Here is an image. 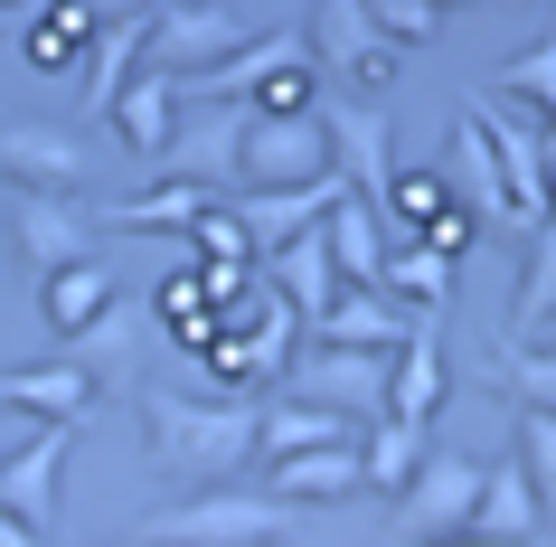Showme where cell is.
<instances>
[{"mask_svg": "<svg viewBox=\"0 0 556 547\" xmlns=\"http://www.w3.org/2000/svg\"><path fill=\"white\" fill-rule=\"evenodd\" d=\"M142 425H151V462L179 472V482H227L236 462L264 453V406L245 397H179V387H151L142 397Z\"/></svg>", "mask_w": 556, "mask_h": 547, "instance_id": "cell-1", "label": "cell"}, {"mask_svg": "<svg viewBox=\"0 0 556 547\" xmlns=\"http://www.w3.org/2000/svg\"><path fill=\"white\" fill-rule=\"evenodd\" d=\"M283 529H293V500H274V490H199V500L151 510L161 547H274Z\"/></svg>", "mask_w": 556, "mask_h": 547, "instance_id": "cell-2", "label": "cell"}, {"mask_svg": "<svg viewBox=\"0 0 556 547\" xmlns=\"http://www.w3.org/2000/svg\"><path fill=\"white\" fill-rule=\"evenodd\" d=\"M330 171H340L330 114H255V123H245L236 189H302V179H330Z\"/></svg>", "mask_w": 556, "mask_h": 547, "instance_id": "cell-3", "label": "cell"}, {"mask_svg": "<svg viewBox=\"0 0 556 547\" xmlns=\"http://www.w3.org/2000/svg\"><path fill=\"white\" fill-rule=\"evenodd\" d=\"M312 58H321V76H350L358 95H387V76H396V38L378 29L368 0H321V10H312Z\"/></svg>", "mask_w": 556, "mask_h": 547, "instance_id": "cell-4", "label": "cell"}, {"mask_svg": "<svg viewBox=\"0 0 556 547\" xmlns=\"http://www.w3.org/2000/svg\"><path fill=\"white\" fill-rule=\"evenodd\" d=\"M387 369H396V349H330V340H312L293 359V397L340 406V415H358V425H378L387 415Z\"/></svg>", "mask_w": 556, "mask_h": 547, "instance_id": "cell-5", "label": "cell"}, {"mask_svg": "<svg viewBox=\"0 0 556 547\" xmlns=\"http://www.w3.org/2000/svg\"><path fill=\"white\" fill-rule=\"evenodd\" d=\"M245 123H255V104H227V95H189V114H179V142H170V161H161V171L227 189L236 161H245Z\"/></svg>", "mask_w": 556, "mask_h": 547, "instance_id": "cell-6", "label": "cell"}, {"mask_svg": "<svg viewBox=\"0 0 556 547\" xmlns=\"http://www.w3.org/2000/svg\"><path fill=\"white\" fill-rule=\"evenodd\" d=\"M481 482H491V462H471V453H425V472L406 482V529L415 538H463L471 519H481Z\"/></svg>", "mask_w": 556, "mask_h": 547, "instance_id": "cell-7", "label": "cell"}, {"mask_svg": "<svg viewBox=\"0 0 556 547\" xmlns=\"http://www.w3.org/2000/svg\"><path fill=\"white\" fill-rule=\"evenodd\" d=\"M66 453H76V425H38L0 453V510H20L29 529H58V490H66Z\"/></svg>", "mask_w": 556, "mask_h": 547, "instance_id": "cell-8", "label": "cell"}, {"mask_svg": "<svg viewBox=\"0 0 556 547\" xmlns=\"http://www.w3.org/2000/svg\"><path fill=\"white\" fill-rule=\"evenodd\" d=\"M179 114H189V86H179V66H142L104 123L123 133V151H132L142 171H161V161H170V142H179Z\"/></svg>", "mask_w": 556, "mask_h": 547, "instance_id": "cell-9", "label": "cell"}, {"mask_svg": "<svg viewBox=\"0 0 556 547\" xmlns=\"http://www.w3.org/2000/svg\"><path fill=\"white\" fill-rule=\"evenodd\" d=\"M0 179L10 189H38V199H86L94 161L66 133H48V123H0Z\"/></svg>", "mask_w": 556, "mask_h": 547, "instance_id": "cell-10", "label": "cell"}, {"mask_svg": "<svg viewBox=\"0 0 556 547\" xmlns=\"http://www.w3.org/2000/svg\"><path fill=\"white\" fill-rule=\"evenodd\" d=\"M104 397V377L86 359H48V369H10L0 377V415H29V425H86V406Z\"/></svg>", "mask_w": 556, "mask_h": 547, "instance_id": "cell-11", "label": "cell"}, {"mask_svg": "<svg viewBox=\"0 0 556 547\" xmlns=\"http://www.w3.org/2000/svg\"><path fill=\"white\" fill-rule=\"evenodd\" d=\"M302 331L330 340V349H406L415 340V312L387 284H340V302H330L321 321H302Z\"/></svg>", "mask_w": 556, "mask_h": 547, "instance_id": "cell-12", "label": "cell"}, {"mask_svg": "<svg viewBox=\"0 0 556 547\" xmlns=\"http://www.w3.org/2000/svg\"><path fill=\"white\" fill-rule=\"evenodd\" d=\"M358 444H368V434H358ZM358 444H321V453H274L264 490H274V500H293V510H330V500L368 490V453H358Z\"/></svg>", "mask_w": 556, "mask_h": 547, "instance_id": "cell-13", "label": "cell"}, {"mask_svg": "<svg viewBox=\"0 0 556 547\" xmlns=\"http://www.w3.org/2000/svg\"><path fill=\"white\" fill-rule=\"evenodd\" d=\"M350 199V171H330V179H302V189H245L236 199V217L255 227V246L274 256V246H293V236H312L330 217V208Z\"/></svg>", "mask_w": 556, "mask_h": 547, "instance_id": "cell-14", "label": "cell"}, {"mask_svg": "<svg viewBox=\"0 0 556 547\" xmlns=\"http://www.w3.org/2000/svg\"><path fill=\"white\" fill-rule=\"evenodd\" d=\"M151 48H161L151 66H179V76H199V66L236 58V48H245V29H236L217 0H170V10L151 20Z\"/></svg>", "mask_w": 556, "mask_h": 547, "instance_id": "cell-15", "label": "cell"}, {"mask_svg": "<svg viewBox=\"0 0 556 547\" xmlns=\"http://www.w3.org/2000/svg\"><path fill=\"white\" fill-rule=\"evenodd\" d=\"M114 312H123V293H114V264H104V256L38 274V321H48L58 340H86L94 321H114Z\"/></svg>", "mask_w": 556, "mask_h": 547, "instance_id": "cell-16", "label": "cell"}, {"mask_svg": "<svg viewBox=\"0 0 556 547\" xmlns=\"http://www.w3.org/2000/svg\"><path fill=\"white\" fill-rule=\"evenodd\" d=\"M330 151H340V171L387 208V179H396V151H387V104L378 95H358V104H330Z\"/></svg>", "mask_w": 556, "mask_h": 547, "instance_id": "cell-17", "label": "cell"}, {"mask_svg": "<svg viewBox=\"0 0 556 547\" xmlns=\"http://www.w3.org/2000/svg\"><path fill=\"white\" fill-rule=\"evenodd\" d=\"M20 256L38 264V274H58V264H86L94 256V227H86V208L76 199H38V189H20Z\"/></svg>", "mask_w": 556, "mask_h": 547, "instance_id": "cell-18", "label": "cell"}, {"mask_svg": "<svg viewBox=\"0 0 556 547\" xmlns=\"http://www.w3.org/2000/svg\"><path fill=\"white\" fill-rule=\"evenodd\" d=\"M330 256H340V274H350V284H387V256H396V217H387L368 189H350V199L330 208Z\"/></svg>", "mask_w": 556, "mask_h": 547, "instance_id": "cell-19", "label": "cell"}, {"mask_svg": "<svg viewBox=\"0 0 556 547\" xmlns=\"http://www.w3.org/2000/svg\"><path fill=\"white\" fill-rule=\"evenodd\" d=\"M340 284H350V274H340V256H330V217L312 236H293V246H274V293H283L302 321H321L330 302H340Z\"/></svg>", "mask_w": 556, "mask_h": 547, "instance_id": "cell-20", "label": "cell"}, {"mask_svg": "<svg viewBox=\"0 0 556 547\" xmlns=\"http://www.w3.org/2000/svg\"><path fill=\"white\" fill-rule=\"evenodd\" d=\"M538 519H547V490H538V472H528L519 453H500L491 462V482H481V538H519V547H538Z\"/></svg>", "mask_w": 556, "mask_h": 547, "instance_id": "cell-21", "label": "cell"}, {"mask_svg": "<svg viewBox=\"0 0 556 547\" xmlns=\"http://www.w3.org/2000/svg\"><path fill=\"white\" fill-rule=\"evenodd\" d=\"M207 208H217V189H207V179H179V171H161L142 189V199H123L114 217H104V227H123V236H189L207 217Z\"/></svg>", "mask_w": 556, "mask_h": 547, "instance_id": "cell-22", "label": "cell"}, {"mask_svg": "<svg viewBox=\"0 0 556 547\" xmlns=\"http://www.w3.org/2000/svg\"><path fill=\"white\" fill-rule=\"evenodd\" d=\"M443 340H434V312L415 321V340L396 349V369H387V415H406V425H425V415H434L443 406Z\"/></svg>", "mask_w": 556, "mask_h": 547, "instance_id": "cell-23", "label": "cell"}, {"mask_svg": "<svg viewBox=\"0 0 556 547\" xmlns=\"http://www.w3.org/2000/svg\"><path fill=\"white\" fill-rule=\"evenodd\" d=\"M358 415H340V406H312V397H274L264 406V462L274 453H321V444H358Z\"/></svg>", "mask_w": 556, "mask_h": 547, "instance_id": "cell-24", "label": "cell"}, {"mask_svg": "<svg viewBox=\"0 0 556 547\" xmlns=\"http://www.w3.org/2000/svg\"><path fill=\"white\" fill-rule=\"evenodd\" d=\"M151 20H161V10H142V20H114V29L94 38V58H86V104H94V114H114V104H123V86L142 76Z\"/></svg>", "mask_w": 556, "mask_h": 547, "instance_id": "cell-25", "label": "cell"}, {"mask_svg": "<svg viewBox=\"0 0 556 547\" xmlns=\"http://www.w3.org/2000/svg\"><path fill=\"white\" fill-rule=\"evenodd\" d=\"M453 274H463V264H453V256H434L425 236H406V246L387 256V293H396V302H406L415 321H425V312H443V302H453Z\"/></svg>", "mask_w": 556, "mask_h": 547, "instance_id": "cell-26", "label": "cell"}, {"mask_svg": "<svg viewBox=\"0 0 556 547\" xmlns=\"http://www.w3.org/2000/svg\"><path fill=\"white\" fill-rule=\"evenodd\" d=\"M358 453H368V490H387V500H406V482L425 472V453H434V444H425V425H406V415H378Z\"/></svg>", "mask_w": 556, "mask_h": 547, "instance_id": "cell-27", "label": "cell"}, {"mask_svg": "<svg viewBox=\"0 0 556 547\" xmlns=\"http://www.w3.org/2000/svg\"><path fill=\"white\" fill-rule=\"evenodd\" d=\"M556 321V217L528 236V274H519V312H509V340H538Z\"/></svg>", "mask_w": 556, "mask_h": 547, "instance_id": "cell-28", "label": "cell"}, {"mask_svg": "<svg viewBox=\"0 0 556 547\" xmlns=\"http://www.w3.org/2000/svg\"><path fill=\"white\" fill-rule=\"evenodd\" d=\"M161 321H170V340L179 349H207V340H227V312L207 302V284H199V264L189 274H170L161 284Z\"/></svg>", "mask_w": 556, "mask_h": 547, "instance_id": "cell-29", "label": "cell"}, {"mask_svg": "<svg viewBox=\"0 0 556 547\" xmlns=\"http://www.w3.org/2000/svg\"><path fill=\"white\" fill-rule=\"evenodd\" d=\"M491 369H500V387L519 406H547L556 415V349L547 340H491Z\"/></svg>", "mask_w": 556, "mask_h": 547, "instance_id": "cell-30", "label": "cell"}, {"mask_svg": "<svg viewBox=\"0 0 556 547\" xmlns=\"http://www.w3.org/2000/svg\"><path fill=\"white\" fill-rule=\"evenodd\" d=\"M86 38H104V10H94V0H58V10L29 29V66H66Z\"/></svg>", "mask_w": 556, "mask_h": 547, "instance_id": "cell-31", "label": "cell"}, {"mask_svg": "<svg viewBox=\"0 0 556 547\" xmlns=\"http://www.w3.org/2000/svg\"><path fill=\"white\" fill-rule=\"evenodd\" d=\"M443 208H453V179H443L434 161H425V171H396V179H387V217H396L406 236H425Z\"/></svg>", "mask_w": 556, "mask_h": 547, "instance_id": "cell-32", "label": "cell"}, {"mask_svg": "<svg viewBox=\"0 0 556 547\" xmlns=\"http://www.w3.org/2000/svg\"><path fill=\"white\" fill-rule=\"evenodd\" d=\"M453 151H463V189H471V208H491V217H519L509 208V179H500V151H491V133L463 114V133H453Z\"/></svg>", "mask_w": 556, "mask_h": 547, "instance_id": "cell-33", "label": "cell"}, {"mask_svg": "<svg viewBox=\"0 0 556 547\" xmlns=\"http://www.w3.org/2000/svg\"><path fill=\"white\" fill-rule=\"evenodd\" d=\"M189 236H199V264H255V256H264V246H255V227H245L236 208H207V217H199Z\"/></svg>", "mask_w": 556, "mask_h": 547, "instance_id": "cell-34", "label": "cell"}, {"mask_svg": "<svg viewBox=\"0 0 556 547\" xmlns=\"http://www.w3.org/2000/svg\"><path fill=\"white\" fill-rule=\"evenodd\" d=\"M500 95H519V104H547V114H556V38L500 66Z\"/></svg>", "mask_w": 556, "mask_h": 547, "instance_id": "cell-35", "label": "cell"}, {"mask_svg": "<svg viewBox=\"0 0 556 547\" xmlns=\"http://www.w3.org/2000/svg\"><path fill=\"white\" fill-rule=\"evenodd\" d=\"M519 462L538 472V490H547V510H556V415L547 406H519Z\"/></svg>", "mask_w": 556, "mask_h": 547, "instance_id": "cell-36", "label": "cell"}, {"mask_svg": "<svg viewBox=\"0 0 556 547\" xmlns=\"http://www.w3.org/2000/svg\"><path fill=\"white\" fill-rule=\"evenodd\" d=\"M378 10V29L396 38V48H425V38L443 29V0H368Z\"/></svg>", "mask_w": 556, "mask_h": 547, "instance_id": "cell-37", "label": "cell"}, {"mask_svg": "<svg viewBox=\"0 0 556 547\" xmlns=\"http://www.w3.org/2000/svg\"><path fill=\"white\" fill-rule=\"evenodd\" d=\"M312 76H321V58H312V66H283V76H264V86H255V114H312Z\"/></svg>", "mask_w": 556, "mask_h": 547, "instance_id": "cell-38", "label": "cell"}, {"mask_svg": "<svg viewBox=\"0 0 556 547\" xmlns=\"http://www.w3.org/2000/svg\"><path fill=\"white\" fill-rule=\"evenodd\" d=\"M471 227H481V208H463V199H453V208H443V217H434V227H425V246H434V256H453V264H463V256H471Z\"/></svg>", "mask_w": 556, "mask_h": 547, "instance_id": "cell-39", "label": "cell"}, {"mask_svg": "<svg viewBox=\"0 0 556 547\" xmlns=\"http://www.w3.org/2000/svg\"><path fill=\"white\" fill-rule=\"evenodd\" d=\"M0 547H48V529H29L20 510H0Z\"/></svg>", "mask_w": 556, "mask_h": 547, "instance_id": "cell-40", "label": "cell"}, {"mask_svg": "<svg viewBox=\"0 0 556 547\" xmlns=\"http://www.w3.org/2000/svg\"><path fill=\"white\" fill-rule=\"evenodd\" d=\"M406 547H519V538H481V529H463V538H406Z\"/></svg>", "mask_w": 556, "mask_h": 547, "instance_id": "cell-41", "label": "cell"}, {"mask_svg": "<svg viewBox=\"0 0 556 547\" xmlns=\"http://www.w3.org/2000/svg\"><path fill=\"white\" fill-rule=\"evenodd\" d=\"M104 20H142V10H170V0H94Z\"/></svg>", "mask_w": 556, "mask_h": 547, "instance_id": "cell-42", "label": "cell"}, {"mask_svg": "<svg viewBox=\"0 0 556 547\" xmlns=\"http://www.w3.org/2000/svg\"><path fill=\"white\" fill-rule=\"evenodd\" d=\"M547 217H556V171H547Z\"/></svg>", "mask_w": 556, "mask_h": 547, "instance_id": "cell-43", "label": "cell"}, {"mask_svg": "<svg viewBox=\"0 0 556 547\" xmlns=\"http://www.w3.org/2000/svg\"><path fill=\"white\" fill-rule=\"evenodd\" d=\"M538 340H547V349H556V321H547V331H538Z\"/></svg>", "mask_w": 556, "mask_h": 547, "instance_id": "cell-44", "label": "cell"}, {"mask_svg": "<svg viewBox=\"0 0 556 547\" xmlns=\"http://www.w3.org/2000/svg\"><path fill=\"white\" fill-rule=\"evenodd\" d=\"M151 547H161V538H151Z\"/></svg>", "mask_w": 556, "mask_h": 547, "instance_id": "cell-45", "label": "cell"}]
</instances>
